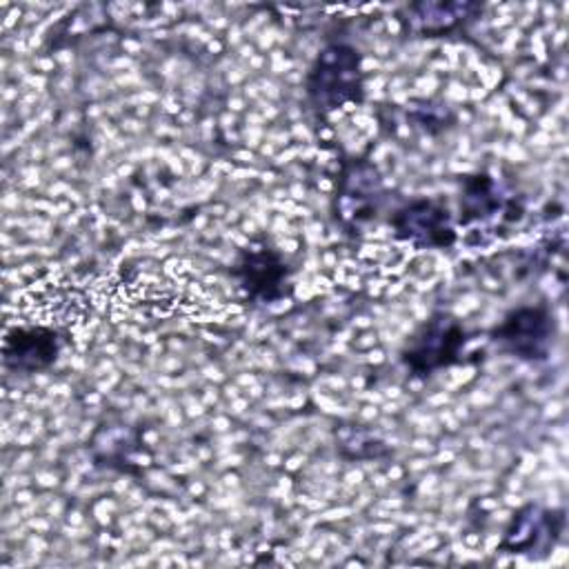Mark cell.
I'll list each match as a JSON object with an SVG mask.
<instances>
[{"instance_id":"cell-4","label":"cell","mask_w":569,"mask_h":569,"mask_svg":"<svg viewBox=\"0 0 569 569\" xmlns=\"http://www.w3.org/2000/svg\"><path fill=\"white\" fill-rule=\"evenodd\" d=\"M391 229L398 240L416 249H447L458 240L449 207L436 198H413L391 216Z\"/></svg>"},{"instance_id":"cell-2","label":"cell","mask_w":569,"mask_h":569,"mask_svg":"<svg viewBox=\"0 0 569 569\" xmlns=\"http://www.w3.org/2000/svg\"><path fill=\"white\" fill-rule=\"evenodd\" d=\"M465 345L462 322L447 311H436L409 336L400 356L411 376L425 378L456 365Z\"/></svg>"},{"instance_id":"cell-11","label":"cell","mask_w":569,"mask_h":569,"mask_svg":"<svg viewBox=\"0 0 569 569\" xmlns=\"http://www.w3.org/2000/svg\"><path fill=\"white\" fill-rule=\"evenodd\" d=\"M453 120V116L449 113L447 107L440 104H431V102H422V107L413 109V122L427 131V133H440L449 127V122Z\"/></svg>"},{"instance_id":"cell-1","label":"cell","mask_w":569,"mask_h":569,"mask_svg":"<svg viewBox=\"0 0 569 569\" xmlns=\"http://www.w3.org/2000/svg\"><path fill=\"white\" fill-rule=\"evenodd\" d=\"M307 98L318 113H331L345 104L362 102L365 69L362 56L351 44H327L313 60L307 80Z\"/></svg>"},{"instance_id":"cell-5","label":"cell","mask_w":569,"mask_h":569,"mask_svg":"<svg viewBox=\"0 0 569 569\" xmlns=\"http://www.w3.org/2000/svg\"><path fill=\"white\" fill-rule=\"evenodd\" d=\"M565 525L567 518L562 509L525 505L509 520L500 540V551L542 558L556 547L565 531Z\"/></svg>"},{"instance_id":"cell-6","label":"cell","mask_w":569,"mask_h":569,"mask_svg":"<svg viewBox=\"0 0 569 569\" xmlns=\"http://www.w3.org/2000/svg\"><path fill=\"white\" fill-rule=\"evenodd\" d=\"M522 216V204L513 196H507L498 180L485 171L462 178L460 191V216L462 227L487 224V222H511Z\"/></svg>"},{"instance_id":"cell-10","label":"cell","mask_w":569,"mask_h":569,"mask_svg":"<svg viewBox=\"0 0 569 569\" xmlns=\"http://www.w3.org/2000/svg\"><path fill=\"white\" fill-rule=\"evenodd\" d=\"M478 2H413L405 9V27L407 31L422 38H438L460 29L467 20L480 13Z\"/></svg>"},{"instance_id":"cell-3","label":"cell","mask_w":569,"mask_h":569,"mask_svg":"<svg viewBox=\"0 0 569 569\" xmlns=\"http://www.w3.org/2000/svg\"><path fill=\"white\" fill-rule=\"evenodd\" d=\"M551 340L553 318L547 305L516 307L491 329V342L520 360H545Z\"/></svg>"},{"instance_id":"cell-7","label":"cell","mask_w":569,"mask_h":569,"mask_svg":"<svg viewBox=\"0 0 569 569\" xmlns=\"http://www.w3.org/2000/svg\"><path fill=\"white\" fill-rule=\"evenodd\" d=\"M231 273L251 300L276 302L287 293L289 267L282 256L267 244L244 249Z\"/></svg>"},{"instance_id":"cell-9","label":"cell","mask_w":569,"mask_h":569,"mask_svg":"<svg viewBox=\"0 0 569 569\" xmlns=\"http://www.w3.org/2000/svg\"><path fill=\"white\" fill-rule=\"evenodd\" d=\"M380 200H382V182L376 167L367 160L351 162L345 169L340 189H338L340 218L351 227H360L371 218H376Z\"/></svg>"},{"instance_id":"cell-8","label":"cell","mask_w":569,"mask_h":569,"mask_svg":"<svg viewBox=\"0 0 569 569\" xmlns=\"http://www.w3.org/2000/svg\"><path fill=\"white\" fill-rule=\"evenodd\" d=\"M62 338L53 327H13L2 340V362L7 369L33 373L51 367L58 360Z\"/></svg>"}]
</instances>
